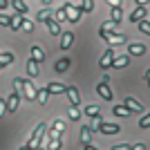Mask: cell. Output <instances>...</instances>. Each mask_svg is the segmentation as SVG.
I'll return each instance as SVG.
<instances>
[{"mask_svg": "<svg viewBox=\"0 0 150 150\" xmlns=\"http://www.w3.org/2000/svg\"><path fill=\"white\" fill-rule=\"evenodd\" d=\"M45 130H47V125H45V123H38L36 130L31 132V137H29V141H27V146H29V148H45V139H43Z\"/></svg>", "mask_w": 150, "mask_h": 150, "instance_id": "1", "label": "cell"}, {"mask_svg": "<svg viewBox=\"0 0 150 150\" xmlns=\"http://www.w3.org/2000/svg\"><path fill=\"white\" fill-rule=\"evenodd\" d=\"M63 9H65V18H67V23L69 25H76L79 20H81V7L79 5H74V2H65L63 5Z\"/></svg>", "mask_w": 150, "mask_h": 150, "instance_id": "2", "label": "cell"}, {"mask_svg": "<svg viewBox=\"0 0 150 150\" xmlns=\"http://www.w3.org/2000/svg\"><path fill=\"white\" fill-rule=\"evenodd\" d=\"M99 36L105 40V43H110V45H125L128 43V38H125V34H117V31H101L99 29Z\"/></svg>", "mask_w": 150, "mask_h": 150, "instance_id": "3", "label": "cell"}, {"mask_svg": "<svg viewBox=\"0 0 150 150\" xmlns=\"http://www.w3.org/2000/svg\"><path fill=\"white\" fill-rule=\"evenodd\" d=\"M96 92H99V96L103 101H112L114 99L112 90H110V76H103V79H101V83L96 85Z\"/></svg>", "mask_w": 150, "mask_h": 150, "instance_id": "4", "label": "cell"}, {"mask_svg": "<svg viewBox=\"0 0 150 150\" xmlns=\"http://www.w3.org/2000/svg\"><path fill=\"white\" fill-rule=\"evenodd\" d=\"M65 94H67L69 103H72L74 108L81 105V92H79V88H76V85H67V88H65Z\"/></svg>", "mask_w": 150, "mask_h": 150, "instance_id": "5", "label": "cell"}, {"mask_svg": "<svg viewBox=\"0 0 150 150\" xmlns=\"http://www.w3.org/2000/svg\"><path fill=\"white\" fill-rule=\"evenodd\" d=\"M146 16H148V7H134V9H132V13L128 16V18H130L132 25H137V23L146 20Z\"/></svg>", "mask_w": 150, "mask_h": 150, "instance_id": "6", "label": "cell"}, {"mask_svg": "<svg viewBox=\"0 0 150 150\" xmlns=\"http://www.w3.org/2000/svg\"><path fill=\"white\" fill-rule=\"evenodd\" d=\"M114 56H117V54H114V50H105L103 54H101V58H99V65H101L103 69H110V67H112Z\"/></svg>", "mask_w": 150, "mask_h": 150, "instance_id": "7", "label": "cell"}, {"mask_svg": "<svg viewBox=\"0 0 150 150\" xmlns=\"http://www.w3.org/2000/svg\"><path fill=\"white\" fill-rule=\"evenodd\" d=\"M146 45L144 43H137V40H134V43H128V56H144L146 54Z\"/></svg>", "mask_w": 150, "mask_h": 150, "instance_id": "8", "label": "cell"}, {"mask_svg": "<svg viewBox=\"0 0 150 150\" xmlns=\"http://www.w3.org/2000/svg\"><path fill=\"white\" fill-rule=\"evenodd\" d=\"M96 132H101V134H119L121 128L117 123H105V121H103V123L96 128Z\"/></svg>", "mask_w": 150, "mask_h": 150, "instance_id": "9", "label": "cell"}, {"mask_svg": "<svg viewBox=\"0 0 150 150\" xmlns=\"http://www.w3.org/2000/svg\"><path fill=\"white\" fill-rule=\"evenodd\" d=\"M61 50H69L74 45V31H61Z\"/></svg>", "mask_w": 150, "mask_h": 150, "instance_id": "10", "label": "cell"}, {"mask_svg": "<svg viewBox=\"0 0 150 150\" xmlns=\"http://www.w3.org/2000/svg\"><path fill=\"white\" fill-rule=\"evenodd\" d=\"M18 103H20V94L18 92H11L9 99H7V114H11L18 110Z\"/></svg>", "mask_w": 150, "mask_h": 150, "instance_id": "11", "label": "cell"}, {"mask_svg": "<svg viewBox=\"0 0 150 150\" xmlns=\"http://www.w3.org/2000/svg\"><path fill=\"white\" fill-rule=\"evenodd\" d=\"M20 96H25L27 101H36V88H34V83L31 81H25V85H23V94Z\"/></svg>", "mask_w": 150, "mask_h": 150, "instance_id": "12", "label": "cell"}, {"mask_svg": "<svg viewBox=\"0 0 150 150\" xmlns=\"http://www.w3.org/2000/svg\"><path fill=\"white\" fill-rule=\"evenodd\" d=\"M9 5H11L13 9H16V13H18V16H23V18H25L27 11H29V7H27L25 0H9Z\"/></svg>", "mask_w": 150, "mask_h": 150, "instance_id": "13", "label": "cell"}, {"mask_svg": "<svg viewBox=\"0 0 150 150\" xmlns=\"http://www.w3.org/2000/svg\"><path fill=\"white\" fill-rule=\"evenodd\" d=\"M123 105L130 110V112H144V105L139 103L137 99H132V96H125V101H123Z\"/></svg>", "mask_w": 150, "mask_h": 150, "instance_id": "14", "label": "cell"}, {"mask_svg": "<svg viewBox=\"0 0 150 150\" xmlns=\"http://www.w3.org/2000/svg\"><path fill=\"white\" fill-rule=\"evenodd\" d=\"M83 114H85V117H90V119H94V117H101V108L96 105V103H90V105L83 108Z\"/></svg>", "mask_w": 150, "mask_h": 150, "instance_id": "15", "label": "cell"}, {"mask_svg": "<svg viewBox=\"0 0 150 150\" xmlns=\"http://www.w3.org/2000/svg\"><path fill=\"white\" fill-rule=\"evenodd\" d=\"M92 134H94L92 128H90V125H83V128H81V144L83 146L92 144Z\"/></svg>", "mask_w": 150, "mask_h": 150, "instance_id": "16", "label": "cell"}, {"mask_svg": "<svg viewBox=\"0 0 150 150\" xmlns=\"http://www.w3.org/2000/svg\"><path fill=\"white\" fill-rule=\"evenodd\" d=\"M110 20H112L114 25H119L121 20H123V9L121 7H110Z\"/></svg>", "mask_w": 150, "mask_h": 150, "instance_id": "17", "label": "cell"}, {"mask_svg": "<svg viewBox=\"0 0 150 150\" xmlns=\"http://www.w3.org/2000/svg\"><path fill=\"white\" fill-rule=\"evenodd\" d=\"M52 18H54V13H52L50 7H43V9L36 13V20H38V23H47V20H52Z\"/></svg>", "mask_w": 150, "mask_h": 150, "instance_id": "18", "label": "cell"}, {"mask_svg": "<svg viewBox=\"0 0 150 150\" xmlns=\"http://www.w3.org/2000/svg\"><path fill=\"white\" fill-rule=\"evenodd\" d=\"M65 88H67V85H61V83H56V81H52V83L45 85V90H47L50 94H63V92H65Z\"/></svg>", "mask_w": 150, "mask_h": 150, "instance_id": "19", "label": "cell"}, {"mask_svg": "<svg viewBox=\"0 0 150 150\" xmlns=\"http://www.w3.org/2000/svg\"><path fill=\"white\" fill-rule=\"evenodd\" d=\"M128 65H130V56H128V54H123V56H114V61H112V67H117V69L128 67Z\"/></svg>", "mask_w": 150, "mask_h": 150, "instance_id": "20", "label": "cell"}, {"mask_svg": "<svg viewBox=\"0 0 150 150\" xmlns=\"http://www.w3.org/2000/svg\"><path fill=\"white\" fill-rule=\"evenodd\" d=\"M45 25H47V29H50V34L52 36H61V23H56V20L52 18V20H47V23H45Z\"/></svg>", "mask_w": 150, "mask_h": 150, "instance_id": "21", "label": "cell"}, {"mask_svg": "<svg viewBox=\"0 0 150 150\" xmlns=\"http://www.w3.org/2000/svg\"><path fill=\"white\" fill-rule=\"evenodd\" d=\"M20 27H23V16H18V13H13V16H9V29L18 31Z\"/></svg>", "mask_w": 150, "mask_h": 150, "instance_id": "22", "label": "cell"}, {"mask_svg": "<svg viewBox=\"0 0 150 150\" xmlns=\"http://www.w3.org/2000/svg\"><path fill=\"white\" fill-rule=\"evenodd\" d=\"M31 58H34L36 63H43V61H45V52H43V47L31 45Z\"/></svg>", "mask_w": 150, "mask_h": 150, "instance_id": "23", "label": "cell"}, {"mask_svg": "<svg viewBox=\"0 0 150 150\" xmlns=\"http://www.w3.org/2000/svg\"><path fill=\"white\" fill-rule=\"evenodd\" d=\"M27 74H29L31 79L38 76V63L34 61V58H27Z\"/></svg>", "mask_w": 150, "mask_h": 150, "instance_id": "24", "label": "cell"}, {"mask_svg": "<svg viewBox=\"0 0 150 150\" xmlns=\"http://www.w3.org/2000/svg\"><path fill=\"white\" fill-rule=\"evenodd\" d=\"M112 114H117V117H123V119H125V117H130L132 112H130L125 105H112Z\"/></svg>", "mask_w": 150, "mask_h": 150, "instance_id": "25", "label": "cell"}, {"mask_svg": "<svg viewBox=\"0 0 150 150\" xmlns=\"http://www.w3.org/2000/svg\"><path fill=\"white\" fill-rule=\"evenodd\" d=\"M47 99H50V92H47V90H36V101L38 103H40V105H45V103H47Z\"/></svg>", "mask_w": 150, "mask_h": 150, "instance_id": "26", "label": "cell"}, {"mask_svg": "<svg viewBox=\"0 0 150 150\" xmlns=\"http://www.w3.org/2000/svg\"><path fill=\"white\" fill-rule=\"evenodd\" d=\"M79 7H81L83 13H92L94 11V0H81V5H79Z\"/></svg>", "mask_w": 150, "mask_h": 150, "instance_id": "27", "label": "cell"}, {"mask_svg": "<svg viewBox=\"0 0 150 150\" xmlns=\"http://www.w3.org/2000/svg\"><path fill=\"white\" fill-rule=\"evenodd\" d=\"M54 69H56V72H67V69H69V58H61V61H56Z\"/></svg>", "mask_w": 150, "mask_h": 150, "instance_id": "28", "label": "cell"}, {"mask_svg": "<svg viewBox=\"0 0 150 150\" xmlns=\"http://www.w3.org/2000/svg\"><path fill=\"white\" fill-rule=\"evenodd\" d=\"M54 20H56V23H67V18H65V9H63V7H58L56 11H54Z\"/></svg>", "mask_w": 150, "mask_h": 150, "instance_id": "29", "label": "cell"}, {"mask_svg": "<svg viewBox=\"0 0 150 150\" xmlns=\"http://www.w3.org/2000/svg\"><path fill=\"white\" fill-rule=\"evenodd\" d=\"M61 148H63V139H50L47 150H61Z\"/></svg>", "mask_w": 150, "mask_h": 150, "instance_id": "30", "label": "cell"}, {"mask_svg": "<svg viewBox=\"0 0 150 150\" xmlns=\"http://www.w3.org/2000/svg\"><path fill=\"white\" fill-rule=\"evenodd\" d=\"M137 27H139V31H141V34L150 36V23H148V20H141V23H137Z\"/></svg>", "mask_w": 150, "mask_h": 150, "instance_id": "31", "label": "cell"}, {"mask_svg": "<svg viewBox=\"0 0 150 150\" xmlns=\"http://www.w3.org/2000/svg\"><path fill=\"white\" fill-rule=\"evenodd\" d=\"M139 128H141V130H148V128H150V112L144 114V117L139 119Z\"/></svg>", "mask_w": 150, "mask_h": 150, "instance_id": "32", "label": "cell"}, {"mask_svg": "<svg viewBox=\"0 0 150 150\" xmlns=\"http://www.w3.org/2000/svg\"><path fill=\"white\" fill-rule=\"evenodd\" d=\"M23 85H25V79H20V76H16L13 79V92H23Z\"/></svg>", "mask_w": 150, "mask_h": 150, "instance_id": "33", "label": "cell"}, {"mask_svg": "<svg viewBox=\"0 0 150 150\" xmlns=\"http://www.w3.org/2000/svg\"><path fill=\"white\" fill-rule=\"evenodd\" d=\"M69 121H79V119H81V110H79V108H74V105H72V108H69Z\"/></svg>", "mask_w": 150, "mask_h": 150, "instance_id": "34", "label": "cell"}, {"mask_svg": "<svg viewBox=\"0 0 150 150\" xmlns=\"http://www.w3.org/2000/svg\"><path fill=\"white\" fill-rule=\"evenodd\" d=\"M11 61H13V54H11V52H0V63L9 65Z\"/></svg>", "mask_w": 150, "mask_h": 150, "instance_id": "35", "label": "cell"}, {"mask_svg": "<svg viewBox=\"0 0 150 150\" xmlns=\"http://www.w3.org/2000/svg\"><path fill=\"white\" fill-rule=\"evenodd\" d=\"M52 130L65 132V121H63V119H54V123H52Z\"/></svg>", "mask_w": 150, "mask_h": 150, "instance_id": "36", "label": "cell"}, {"mask_svg": "<svg viewBox=\"0 0 150 150\" xmlns=\"http://www.w3.org/2000/svg\"><path fill=\"white\" fill-rule=\"evenodd\" d=\"M114 27H117V25H114L112 20H105V23H103L99 29H101V31H114Z\"/></svg>", "mask_w": 150, "mask_h": 150, "instance_id": "37", "label": "cell"}, {"mask_svg": "<svg viewBox=\"0 0 150 150\" xmlns=\"http://www.w3.org/2000/svg\"><path fill=\"white\" fill-rule=\"evenodd\" d=\"M20 29H25V31H34V23H31L29 18H23V27Z\"/></svg>", "mask_w": 150, "mask_h": 150, "instance_id": "38", "label": "cell"}, {"mask_svg": "<svg viewBox=\"0 0 150 150\" xmlns=\"http://www.w3.org/2000/svg\"><path fill=\"white\" fill-rule=\"evenodd\" d=\"M7 114V99L5 96H0V119Z\"/></svg>", "mask_w": 150, "mask_h": 150, "instance_id": "39", "label": "cell"}, {"mask_svg": "<svg viewBox=\"0 0 150 150\" xmlns=\"http://www.w3.org/2000/svg\"><path fill=\"white\" fill-rule=\"evenodd\" d=\"M110 150H132V146L130 144H117V146H112Z\"/></svg>", "mask_w": 150, "mask_h": 150, "instance_id": "40", "label": "cell"}, {"mask_svg": "<svg viewBox=\"0 0 150 150\" xmlns=\"http://www.w3.org/2000/svg\"><path fill=\"white\" fill-rule=\"evenodd\" d=\"M0 25H2V27H9V16L0 13Z\"/></svg>", "mask_w": 150, "mask_h": 150, "instance_id": "41", "label": "cell"}, {"mask_svg": "<svg viewBox=\"0 0 150 150\" xmlns=\"http://www.w3.org/2000/svg\"><path fill=\"white\" fill-rule=\"evenodd\" d=\"M105 2L110 7H121V5H123V0H105Z\"/></svg>", "mask_w": 150, "mask_h": 150, "instance_id": "42", "label": "cell"}, {"mask_svg": "<svg viewBox=\"0 0 150 150\" xmlns=\"http://www.w3.org/2000/svg\"><path fill=\"white\" fill-rule=\"evenodd\" d=\"M148 2H150V0H134V5H137V7H148Z\"/></svg>", "mask_w": 150, "mask_h": 150, "instance_id": "43", "label": "cell"}, {"mask_svg": "<svg viewBox=\"0 0 150 150\" xmlns=\"http://www.w3.org/2000/svg\"><path fill=\"white\" fill-rule=\"evenodd\" d=\"M2 9H9V0H0V11Z\"/></svg>", "mask_w": 150, "mask_h": 150, "instance_id": "44", "label": "cell"}, {"mask_svg": "<svg viewBox=\"0 0 150 150\" xmlns=\"http://www.w3.org/2000/svg\"><path fill=\"white\" fill-rule=\"evenodd\" d=\"M132 150H146V146L144 144H134V146H132Z\"/></svg>", "mask_w": 150, "mask_h": 150, "instance_id": "45", "label": "cell"}, {"mask_svg": "<svg viewBox=\"0 0 150 150\" xmlns=\"http://www.w3.org/2000/svg\"><path fill=\"white\" fill-rule=\"evenodd\" d=\"M146 83H148V88H150V69H146Z\"/></svg>", "mask_w": 150, "mask_h": 150, "instance_id": "46", "label": "cell"}, {"mask_svg": "<svg viewBox=\"0 0 150 150\" xmlns=\"http://www.w3.org/2000/svg\"><path fill=\"white\" fill-rule=\"evenodd\" d=\"M40 2H43V7H50L52 5V0H40Z\"/></svg>", "mask_w": 150, "mask_h": 150, "instance_id": "47", "label": "cell"}, {"mask_svg": "<svg viewBox=\"0 0 150 150\" xmlns=\"http://www.w3.org/2000/svg\"><path fill=\"white\" fill-rule=\"evenodd\" d=\"M85 150H99V148H94L92 144H88V146H85Z\"/></svg>", "mask_w": 150, "mask_h": 150, "instance_id": "48", "label": "cell"}, {"mask_svg": "<svg viewBox=\"0 0 150 150\" xmlns=\"http://www.w3.org/2000/svg\"><path fill=\"white\" fill-rule=\"evenodd\" d=\"M20 150H34V148H29V146H23V148H20Z\"/></svg>", "mask_w": 150, "mask_h": 150, "instance_id": "49", "label": "cell"}, {"mask_svg": "<svg viewBox=\"0 0 150 150\" xmlns=\"http://www.w3.org/2000/svg\"><path fill=\"white\" fill-rule=\"evenodd\" d=\"M2 67H5V63H0V69H2Z\"/></svg>", "mask_w": 150, "mask_h": 150, "instance_id": "50", "label": "cell"}, {"mask_svg": "<svg viewBox=\"0 0 150 150\" xmlns=\"http://www.w3.org/2000/svg\"><path fill=\"white\" fill-rule=\"evenodd\" d=\"M38 150H45V148H38Z\"/></svg>", "mask_w": 150, "mask_h": 150, "instance_id": "51", "label": "cell"}]
</instances>
